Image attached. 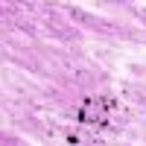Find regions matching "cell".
I'll return each instance as SVG.
<instances>
[]
</instances>
